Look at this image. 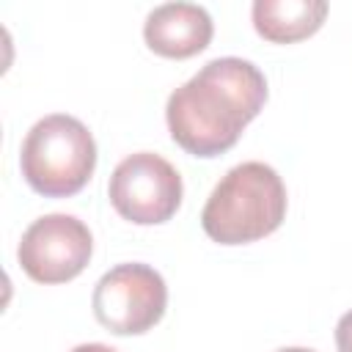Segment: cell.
Returning a JSON list of instances; mask_svg holds the SVG:
<instances>
[{
	"instance_id": "1",
	"label": "cell",
	"mask_w": 352,
	"mask_h": 352,
	"mask_svg": "<svg viewBox=\"0 0 352 352\" xmlns=\"http://www.w3.org/2000/svg\"><path fill=\"white\" fill-rule=\"evenodd\" d=\"M267 102L264 74L242 58H214L168 96L170 138L192 157H217L236 146L242 129Z\"/></svg>"
},
{
	"instance_id": "2",
	"label": "cell",
	"mask_w": 352,
	"mask_h": 352,
	"mask_svg": "<svg viewBox=\"0 0 352 352\" xmlns=\"http://www.w3.org/2000/svg\"><path fill=\"white\" fill-rule=\"evenodd\" d=\"M283 217L286 187L278 170L250 160L217 182L201 212V228L212 242L245 245L278 231Z\"/></svg>"
},
{
	"instance_id": "3",
	"label": "cell",
	"mask_w": 352,
	"mask_h": 352,
	"mask_svg": "<svg viewBox=\"0 0 352 352\" xmlns=\"http://www.w3.org/2000/svg\"><path fill=\"white\" fill-rule=\"evenodd\" d=\"M19 165L30 190L44 198H69L88 184L96 168L94 135L74 116H44L25 135Z\"/></svg>"
},
{
	"instance_id": "4",
	"label": "cell",
	"mask_w": 352,
	"mask_h": 352,
	"mask_svg": "<svg viewBox=\"0 0 352 352\" xmlns=\"http://www.w3.org/2000/svg\"><path fill=\"white\" fill-rule=\"evenodd\" d=\"M94 316L116 336H140L151 330L168 305V286L148 264H118L94 286Z\"/></svg>"
},
{
	"instance_id": "5",
	"label": "cell",
	"mask_w": 352,
	"mask_h": 352,
	"mask_svg": "<svg viewBox=\"0 0 352 352\" xmlns=\"http://www.w3.org/2000/svg\"><path fill=\"white\" fill-rule=\"evenodd\" d=\"M107 195L124 220L157 226L176 214L182 204V176L165 157L138 151L116 165Z\"/></svg>"
},
{
	"instance_id": "6",
	"label": "cell",
	"mask_w": 352,
	"mask_h": 352,
	"mask_svg": "<svg viewBox=\"0 0 352 352\" xmlns=\"http://www.w3.org/2000/svg\"><path fill=\"white\" fill-rule=\"evenodd\" d=\"M94 250V236L74 214H44L33 220L16 248V258L36 283H66L77 278Z\"/></svg>"
},
{
	"instance_id": "7",
	"label": "cell",
	"mask_w": 352,
	"mask_h": 352,
	"mask_svg": "<svg viewBox=\"0 0 352 352\" xmlns=\"http://www.w3.org/2000/svg\"><path fill=\"white\" fill-rule=\"evenodd\" d=\"M214 33L212 16L195 3H165L157 6L143 25V38L151 52L162 58H192L209 47Z\"/></svg>"
},
{
	"instance_id": "8",
	"label": "cell",
	"mask_w": 352,
	"mask_h": 352,
	"mask_svg": "<svg viewBox=\"0 0 352 352\" xmlns=\"http://www.w3.org/2000/svg\"><path fill=\"white\" fill-rule=\"evenodd\" d=\"M327 16L324 0H256L253 28L272 44H292L314 36Z\"/></svg>"
},
{
	"instance_id": "9",
	"label": "cell",
	"mask_w": 352,
	"mask_h": 352,
	"mask_svg": "<svg viewBox=\"0 0 352 352\" xmlns=\"http://www.w3.org/2000/svg\"><path fill=\"white\" fill-rule=\"evenodd\" d=\"M336 346L338 352H352V311H346L336 324Z\"/></svg>"
},
{
	"instance_id": "10",
	"label": "cell",
	"mask_w": 352,
	"mask_h": 352,
	"mask_svg": "<svg viewBox=\"0 0 352 352\" xmlns=\"http://www.w3.org/2000/svg\"><path fill=\"white\" fill-rule=\"evenodd\" d=\"M72 352H118V349H113V346H107V344H80V346H74Z\"/></svg>"
},
{
	"instance_id": "11",
	"label": "cell",
	"mask_w": 352,
	"mask_h": 352,
	"mask_svg": "<svg viewBox=\"0 0 352 352\" xmlns=\"http://www.w3.org/2000/svg\"><path fill=\"white\" fill-rule=\"evenodd\" d=\"M278 352H314V349H305V346H283Z\"/></svg>"
}]
</instances>
